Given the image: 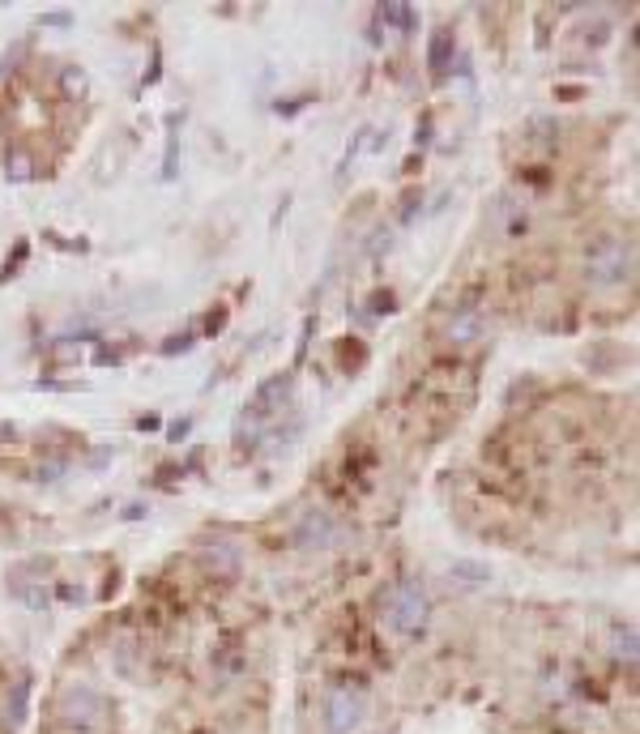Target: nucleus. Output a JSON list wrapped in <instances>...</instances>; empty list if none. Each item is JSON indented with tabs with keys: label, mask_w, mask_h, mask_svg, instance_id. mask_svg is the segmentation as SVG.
I'll return each instance as SVG.
<instances>
[{
	"label": "nucleus",
	"mask_w": 640,
	"mask_h": 734,
	"mask_svg": "<svg viewBox=\"0 0 640 734\" xmlns=\"http://www.w3.org/2000/svg\"><path fill=\"white\" fill-rule=\"evenodd\" d=\"M632 265H636V257H632L628 239L602 235L585 252V282L598 286V291H611V286H623V282L632 278Z\"/></svg>",
	"instance_id": "nucleus-1"
},
{
	"label": "nucleus",
	"mask_w": 640,
	"mask_h": 734,
	"mask_svg": "<svg viewBox=\"0 0 640 734\" xmlns=\"http://www.w3.org/2000/svg\"><path fill=\"white\" fill-rule=\"evenodd\" d=\"M427 619H431V602L419 581H397L384 594V624L397 636H419L427 628Z\"/></svg>",
	"instance_id": "nucleus-2"
},
{
	"label": "nucleus",
	"mask_w": 640,
	"mask_h": 734,
	"mask_svg": "<svg viewBox=\"0 0 640 734\" xmlns=\"http://www.w3.org/2000/svg\"><path fill=\"white\" fill-rule=\"evenodd\" d=\"M56 717L69 730H94L103 726L107 717V700L90 688V683H69L60 696H56Z\"/></svg>",
	"instance_id": "nucleus-3"
},
{
	"label": "nucleus",
	"mask_w": 640,
	"mask_h": 734,
	"mask_svg": "<svg viewBox=\"0 0 640 734\" xmlns=\"http://www.w3.org/2000/svg\"><path fill=\"white\" fill-rule=\"evenodd\" d=\"M367 717V692L355 683H338L325 696V726L329 734H355Z\"/></svg>",
	"instance_id": "nucleus-4"
},
{
	"label": "nucleus",
	"mask_w": 640,
	"mask_h": 734,
	"mask_svg": "<svg viewBox=\"0 0 640 734\" xmlns=\"http://www.w3.org/2000/svg\"><path fill=\"white\" fill-rule=\"evenodd\" d=\"M295 547L299 551H325V547H333V542L342 538V525H338V517L333 513H325V508H308L299 521H295Z\"/></svg>",
	"instance_id": "nucleus-5"
},
{
	"label": "nucleus",
	"mask_w": 640,
	"mask_h": 734,
	"mask_svg": "<svg viewBox=\"0 0 640 734\" xmlns=\"http://www.w3.org/2000/svg\"><path fill=\"white\" fill-rule=\"evenodd\" d=\"M483 312L474 308V303H461V308H453L444 316V325H440V338H444V346H474L478 338H483Z\"/></svg>",
	"instance_id": "nucleus-6"
},
{
	"label": "nucleus",
	"mask_w": 640,
	"mask_h": 734,
	"mask_svg": "<svg viewBox=\"0 0 640 734\" xmlns=\"http://www.w3.org/2000/svg\"><path fill=\"white\" fill-rule=\"evenodd\" d=\"M201 564L210 572H222V577H231L244 564V547H239V538L231 534H210L201 538Z\"/></svg>",
	"instance_id": "nucleus-7"
},
{
	"label": "nucleus",
	"mask_w": 640,
	"mask_h": 734,
	"mask_svg": "<svg viewBox=\"0 0 640 734\" xmlns=\"http://www.w3.org/2000/svg\"><path fill=\"white\" fill-rule=\"evenodd\" d=\"M448 577H453L461 589H483L487 581H491V572L483 568V564H470V560H457V564H448Z\"/></svg>",
	"instance_id": "nucleus-8"
},
{
	"label": "nucleus",
	"mask_w": 640,
	"mask_h": 734,
	"mask_svg": "<svg viewBox=\"0 0 640 734\" xmlns=\"http://www.w3.org/2000/svg\"><path fill=\"white\" fill-rule=\"evenodd\" d=\"M611 645H615V658L636 662V632L632 628H615L611 632Z\"/></svg>",
	"instance_id": "nucleus-9"
},
{
	"label": "nucleus",
	"mask_w": 640,
	"mask_h": 734,
	"mask_svg": "<svg viewBox=\"0 0 640 734\" xmlns=\"http://www.w3.org/2000/svg\"><path fill=\"white\" fill-rule=\"evenodd\" d=\"M448 43H453V35H448V30H440L436 39H431V69H444V60H448Z\"/></svg>",
	"instance_id": "nucleus-10"
},
{
	"label": "nucleus",
	"mask_w": 640,
	"mask_h": 734,
	"mask_svg": "<svg viewBox=\"0 0 640 734\" xmlns=\"http://www.w3.org/2000/svg\"><path fill=\"white\" fill-rule=\"evenodd\" d=\"M64 86H69V90H77V94H82V90H86V77H82V73H69V77H64Z\"/></svg>",
	"instance_id": "nucleus-11"
}]
</instances>
